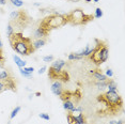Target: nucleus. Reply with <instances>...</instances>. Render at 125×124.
I'll use <instances>...</instances> for the list:
<instances>
[{
	"mask_svg": "<svg viewBox=\"0 0 125 124\" xmlns=\"http://www.w3.org/2000/svg\"><path fill=\"white\" fill-rule=\"evenodd\" d=\"M96 100L105 106V112L110 115L118 114L123 107V98L118 92L107 91L103 94H99Z\"/></svg>",
	"mask_w": 125,
	"mask_h": 124,
	"instance_id": "f257e3e1",
	"label": "nucleus"
},
{
	"mask_svg": "<svg viewBox=\"0 0 125 124\" xmlns=\"http://www.w3.org/2000/svg\"><path fill=\"white\" fill-rule=\"evenodd\" d=\"M9 42L14 52L21 56H30L34 53L35 49L33 48V42L30 38L24 36L21 32H14L10 36Z\"/></svg>",
	"mask_w": 125,
	"mask_h": 124,
	"instance_id": "f03ea898",
	"label": "nucleus"
},
{
	"mask_svg": "<svg viewBox=\"0 0 125 124\" xmlns=\"http://www.w3.org/2000/svg\"><path fill=\"white\" fill-rule=\"evenodd\" d=\"M67 24V16L66 14H61L58 12H55L52 14H49L45 18H43L40 21V27L44 28L47 32L50 33L52 30L59 29V28L65 26Z\"/></svg>",
	"mask_w": 125,
	"mask_h": 124,
	"instance_id": "7ed1b4c3",
	"label": "nucleus"
},
{
	"mask_svg": "<svg viewBox=\"0 0 125 124\" xmlns=\"http://www.w3.org/2000/svg\"><path fill=\"white\" fill-rule=\"evenodd\" d=\"M95 42H96L95 47L93 48L92 53L88 58L92 61L93 64H95L96 66H99L101 64H103L104 62H106L108 60L109 48H108V45L104 41L95 40Z\"/></svg>",
	"mask_w": 125,
	"mask_h": 124,
	"instance_id": "20e7f679",
	"label": "nucleus"
},
{
	"mask_svg": "<svg viewBox=\"0 0 125 124\" xmlns=\"http://www.w3.org/2000/svg\"><path fill=\"white\" fill-rule=\"evenodd\" d=\"M32 21L31 16L28 14L27 11L25 10H18L13 11L10 13V21L9 24L12 26L14 29L18 28V29H25L27 28Z\"/></svg>",
	"mask_w": 125,
	"mask_h": 124,
	"instance_id": "39448f33",
	"label": "nucleus"
},
{
	"mask_svg": "<svg viewBox=\"0 0 125 124\" xmlns=\"http://www.w3.org/2000/svg\"><path fill=\"white\" fill-rule=\"evenodd\" d=\"M67 16V24L72 26H81V25H87L88 22L92 21L94 19V16L91 14H86L83 10L75 9L71 11L70 13H66Z\"/></svg>",
	"mask_w": 125,
	"mask_h": 124,
	"instance_id": "423d86ee",
	"label": "nucleus"
},
{
	"mask_svg": "<svg viewBox=\"0 0 125 124\" xmlns=\"http://www.w3.org/2000/svg\"><path fill=\"white\" fill-rule=\"evenodd\" d=\"M65 64H66V62L64 60H61V59H58V60L53 61L52 63V65H50L49 70H48V72L49 73H57V72H60L63 70V67L65 66Z\"/></svg>",
	"mask_w": 125,
	"mask_h": 124,
	"instance_id": "0eeeda50",
	"label": "nucleus"
},
{
	"mask_svg": "<svg viewBox=\"0 0 125 124\" xmlns=\"http://www.w3.org/2000/svg\"><path fill=\"white\" fill-rule=\"evenodd\" d=\"M50 90H52V92L55 95L60 96L61 93L63 92V90H64L63 83H61L60 80H53V83H52V88H50Z\"/></svg>",
	"mask_w": 125,
	"mask_h": 124,
	"instance_id": "6e6552de",
	"label": "nucleus"
},
{
	"mask_svg": "<svg viewBox=\"0 0 125 124\" xmlns=\"http://www.w3.org/2000/svg\"><path fill=\"white\" fill-rule=\"evenodd\" d=\"M90 74L93 76V77L95 78L97 81H106L108 78L106 77V75L104 74V73L101 72V70L96 69V70H91L90 71Z\"/></svg>",
	"mask_w": 125,
	"mask_h": 124,
	"instance_id": "1a4fd4ad",
	"label": "nucleus"
},
{
	"mask_svg": "<svg viewBox=\"0 0 125 124\" xmlns=\"http://www.w3.org/2000/svg\"><path fill=\"white\" fill-rule=\"evenodd\" d=\"M33 71H34V67L33 66H30V67H19V73L24 76V77H27V78H32V74H33Z\"/></svg>",
	"mask_w": 125,
	"mask_h": 124,
	"instance_id": "9d476101",
	"label": "nucleus"
},
{
	"mask_svg": "<svg viewBox=\"0 0 125 124\" xmlns=\"http://www.w3.org/2000/svg\"><path fill=\"white\" fill-rule=\"evenodd\" d=\"M49 32H47L44 28L38 26V28L34 30V38L35 39H45L46 36H48Z\"/></svg>",
	"mask_w": 125,
	"mask_h": 124,
	"instance_id": "9b49d317",
	"label": "nucleus"
},
{
	"mask_svg": "<svg viewBox=\"0 0 125 124\" xmlns=\"http://www.w3.org/2000/svg\"><path fill=\"white\" fill-rule=\"evenodd\" d=\"M63 108L67 112H72V114H74L75 110H76V105H75V103H74L72 100H69V101L63 102Z\"/></svg>",
	"mask_w": 125,
	"mask_h": 124,
	"instance_id": "f8f14e48",
	"label": "nucleus"
},
{
	"mask_svg": "<svg viewBox=\"0 0 125 124\" xmlns=\"http://www.w3.org/2000/svg\"><path fill=\"white\" fill-rule=\"evenodd\" d=\"M73 94H74L73 91H71V90H67V89H64L63 92L61 93V95L59 97L61 98L62 102H65V101L72 100V98H73Z\"/></svg>",
	"mask_w": 125,
	"mask_h": 124,
	"instance_id": "ddd939ff",
	"label": "nucleus"
},
{
	"mask_svg": "<svg viewBox=\"0 0 125 124\" xmlns=\"http://www.w3.org/2000/svg\"><path fill=\"white\" fill-rule=\"evenodd\" d=\"M11 76H13V75L8 69H5L4 66L0 67V80H5L7 78L11 77Z\"/></svg>",
	"mask_w": 125,
	"mask_h": 124,
	"instance_id": "4468645a",
	"label": "nucleus"
},
{
	"mask_svg": "<svg viewBox=\"0 0 125 124\" xmlns=\"http://www.w3.org/2000/svg\"><path fill=\"white\" fill-rule=\"evenodd\" d=\"M106 88L108 89V91H113L116 92L118 91V84L113 79H107V87Z\"/></svg>",
	"mask_w": 125,
	"mask_h": 124,
	"instance_id": "2eb2a0df",
	"label": "nucleus"
},
{
	"mask_svg": "<svg viewBox=\"0 0 125 124\" xmlns=\"http://www.w3.org/2000/svg\"><path fill=\"white\" fill-rule=\"evenodd\" d=\"M13 60L14 62H15V64L18 66V69L19 67H25L26 66V61H24L21 57H18L17 55H13Z\"/></svg>",
	"mask_w": 125,
	"mask_h": 124,
	"instance_id": "dca6fc26",
	"label": "nucleus"
},
{
	"mask_svg": "<svg viewBox=\"0 0 125 124\" xmlns=\"http://www.w3.org/2000/svg\"><path fill=\"white\" fill-rule=\"evenodd\" d=\"M45 44H46V40L45 39H36L35 41H33V48L36 50L41 48V47H43Z\"/></svg>",
	"mask_w": 125,
	"mask_h": 124,
	"instance_id": "f3484780",
	"label": "nucleus"
},
{
	"mask_svg": "<svg viewBox=\"0 0 125 124\" xmlns=\"http://www.w3.org/2000/svg\"><path fill=\"white\" fill-rule=\"evenodd\" d=\"M66 119H67V123L69 124H78L77 119H76V115L73 114L72 112H69V114H67Z\"/></svg>",
	"mask_w": 125,
	"mask_h": 124,
	"instance_id": "a211bd4d",
	"label": "nucleus"
},
{
	"mask_svg": "<svg viewBox=\"0 0 125 124\" xmlns=\"http://www.w3.org/2000/svg\"><path fill=\"white\" fill-rule=\"evenodd\" d=\"M76 119H77L78 124H86L87 123V119H86V117H84V114H82V112H80V114H78L77 115H76Z\"/></svg>",
	"mask_w": 125,
	"mask_h": 124,
	"instance_id": "6ab92c4d",
	"label": "nucleus"
},
{
	"mask_svg": "<svg viewBox=\"0 0 125 124\" xmlns=\"http://www.w3.org/2000/svg\"><path fill=\"white\" fill-rule=\"evenodd\" d=\"M94 84L97 87V89L104 90V89H106V87H107V80L106 81H96Z\"/></svg>",
	"mask_w": 125,
	"mask_h": 124,
	"instance_id": "aec40b11",
	"label": "nucleus"
},
{
	"mask_svg": "<svg viewBox=\"0 0 125 124\" xmlns=\"http://www.w3.org/2000/svg\"><path fill=\"white\" fill-rule=\"evenodd\" d=\"M10 2L15 8H21L24 5V1L22 0H10Z\"/></svg>",
	"mask_w": 125,
	"mask_h": 124,
	"instance_id": "412c9836",
	"label": "nucleus"
},
{
	"mask_svg": "<svg viewBox=\"0 0 125 124\" xmlns=\"http://www.w3.org/2000/svg\"><path fill=\"white\" fill-rule=\"evenodd\" d=\"M21 106H16L15 108L12 110V112H11V115H10V119H14V118L17 115V114L19 111H21Z\"/></svg>",
	"mask_w": 125,
	"mask_h": 124,
	"instance_id": "4be33fe9",
	"label": "nucleus"
},
{
	"mask_svg": "<svg viewBox=\"0 0 125 124\" xmlns=\"http://www.w3.org/2000/svg\"><path fill=\"white\" fill-rule=\"evenodd\" d=\"M7 90H8V86L5 80H0V93L7 91Z\"/></svg>",
	"mask_w": 125,
	"mask_h": 124,
	"instance_id": "5701e85b",
	"label": "nucleus"
},
{
	"mask_svg": "<svg viewBox=\"0 0 125 124\" xmlns=\"http://www.w3.org/2000/svg\"><path fill=\"white\" fill-rule=\"evenodd\" d=\"M14 32H15L14 28H13L12 26H11L10 24H8V27H7V36H8V38H10V36L12 35Z\"/></svg>",
	"mask_w": 125,
	"mask_h": 124,
	"instance_id": "b1692460",
	"label": "nucleus"
},
{
	"mask_svg": "<svg viewBox=\"0 0 125 124\" xmlns=\"http://www.w3.org/2000/svg\"><path fill=\"white\" fill-rule=\"evenodd\" d=\"M67 59H69L70 61H75V60H80V59H82V57H79V56H76L74 52L70 53L69 57H67Z\"/></svg>",
	"mask_w": 125,
	"mask_h": 124,
	"instance_id": "393cba45",
	"label": "nucleus"
},
{
	"mask_svg": "<svg viewBox=\"0 0 125 124\" xmlns=\"http://www.w3.org/2000/svg\"><path fill=\"white\" fill-rule=\"evenodd\" d=\"M93 16H94V18H101L102 16H103V11H102L101 8H97V9L95 10V14Z\"/></svg>",
	"mask_w": 125,
	"mask_h": 124,
	"instance_id": "a878e982",
	"label": "nucleus"
},
{
	"mask_svg": "<svg viewBox=\"0 0 125 124\" xmlns=\"http://www.w3.org/2000/svg\"><path fill=\"white\" fill-rule=\"evenodd\" d=\"M39 117L41 118V119L46 120V121H49V120H50L49 114H45V112H43V114H39Z\"/></svg>",
	"mask_w": 125,
	"mask_h": 124,
	"instance_id": "bb28decb",
	"label": "nucleus"
},
{
	"mask_svg": "<svg viewBox=\"0 0 125 124\" xmlns=\"http://www.w3.org/2000/svg\"><path fill=\"white\" fill-rule=\"evenodd\" d=\"M105 75H106L107 78H111L112 76H113V71H112L111 69H107L106 72H105Z\"/></svg>",
	"mask_w": 125,
	"mask_h": 124,
	"instance_id": "cd10ccee",
	"label": "nucleus"
},
{
	"mask_svg": "<svg viewBox=\"0 0 125 124\" xmlns=\"http://www.w3.org/2000/svg\"><path fill=\"white\" fill-rule=\"evenodd\" d=\"M53 56H45V57H43V61L44 62H52L53 61Z\"/></svg>",
	"mask_w": 125,
	"mask_h": 124,
	"instance_id": "c85d7f7f",
	"label": "nucleus"
},
{
	"mask_svg": "<svg viewBox=\"0 0 125 124\" xmlns=\"http://www.w3.org/2000/svg\"><path fill=\"white\" fill-rule=\"evenodd\" d=\"M46 70H47V66H46V65H44V66H42L41 69L39 70V71H38V73H39L40 75H41V74H44V73H45V71H46Z\"/></svg>",
	"mask_w": 125,
	"mask_h": 124,
	"instance_id": "c756f323",
	"label": "nucleus"
},
{
	"mask_svg": "<svg viewBox=\"0 0 125 124\" xmlns=\"http://www.w3.org/2000/svg\"><path fill=\"white\" fill-rule=\"evenodd\" d=\"M109 124H124V123H123V120H119V121L113 120V121H110Z\"/></svg>",
	"mask_w": 125,
	"mask_h": 124,
	"instance_id": "7c9ffc66",
	"label": "nucleus"
},
{
	"mask_svg": "<svg viewBox=\"0 0 125 124\" xmlns=\"http://www.w3.org/2000/svg\"><path fill=\"white\" fill-rule=\"evenodd\" d=\"M0 4H1V5H5V4H7V0H0Z\"/></svg>",
	"mask_w": 125,
	"mask_h": 124,
	"instance_id": "2f4dec72",
	"label": "nucleus"
},
{
	"mask_svg": "<svg viewBox=\"0 0 125 124\" xmlns=\"http://www.w3.org/2000/svg\"><path fill=\"white\" fill-rule=\"evenodd\" d=\"M67 1H71V2H78V1H80V0H67Z\"/></svg>",
	"mask_w": 125,
	"mask_h": 124,
	"instance_id": "473e14b6",
	"label": "nucleus"
},
{
	"mask_svg": "<svg viewBox=\"0 0 125 124\" xmlns=\"http://www.w3.org/2000/svg\"><path fill=\"white\" fill-rule=\"evenodd\" d=\"M0 48H2V41H1V38H0Z\"/></svg>",
	"mask_w": 125,
	"mask_h": 124,
	"instance_id": "72a5a7b5",
	"label": "nucleus"
},
{
	"mask_svg": "<svg viewBox=\"0 0 125 124\" xmlns=\"http://www.w3.org/2000/svg\"><path fill=\"white\" fill-rule=\"evenodd\" d=\"M34 5H35V7H40V5H41V4H40V3H36V2H35Z\"/></svg>",
	"mask_w": 125,
	"mask_h": 124,
	"instance_id": "f704fd0d",
	"label": "nucleus"
},
{
	"mask_svg": "<svg viewBox=\"0 0 125 124\" xmlns=\"http://www.w3.org/2000/svg\"><path fill=\"white\" fill-rule=\"evenodd\" d=\"M2 66H4V64H3V63H1V62H0V67H2Z\"/></svg>",
	"mask_w": 125,
	"mask_h": 124,
	"instance_id": "c9c22d12",
	"label": "nucleus"
},
{
	"mask_svg": "<svg viewBox=\"0 0 125 124\" xmlns=\"http://www.w3.org/2000/svg\"><path fill=\"white\" fill-rule=\"evenodd\" d=\"M84 1H86V2H91L92 0H84Z\"/></svg>",
	"mask_w": 125,
	"mask_h": 124,
	"instance_id": "e433bc0d",
	"label": "nucleus"
},
{
	"mask_svg": "<svg viewBox=\"0 0 125 124\" xmlns=\"http://www.w3.org/2000/svg\"><path fill=\"white\" fill-rule=\"evenodd\" d=\"M92 1H93V2H98L99 0H92Z\"/></svg>",
	"mask_w": 125,
	"mask_h": 124,
	"instance_id": "4c0bfd02",
	"label": "nucleus"
},
{
	"mask_svg": "<svg viewBox=\"0 0 125 124\" xmlns=\"http://www.w3.org/2000/svg\"><path fill=\"white\" fill-rule=\"evenodd\" d=\"M8 124H11V123H10V121H9V123H8Z\"/></svg>",
	"mask_w": 125,
	"mask_h": 124,
	"instance_id": "58836bf2",
	"label": "nucleus"
}]
</instances>
